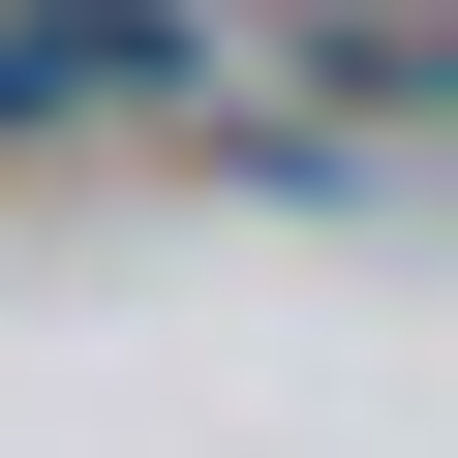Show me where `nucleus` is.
Instances as JSON below:
<instances>
[{
	"instance_id": "nucleus-1",
	"label": "nucleus",
	"mask_w": 458,
	"mask_h": 458,
	"mask_svg": "<svg viewBox=\"0 0 458 458\" xmlns=\"http://www.w3.org/2000/svg\"><path fill=\"white\" fill-rule=\"evenodd\" d=\"M306 62H336V123H458V0H306Z\"/></svg>"
}]
</instances>
